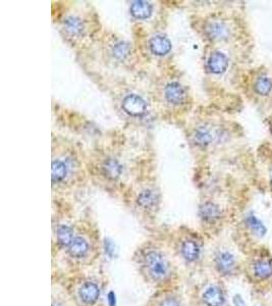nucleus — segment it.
Listing matches in <instances>:
<instances>
[{"label":"nucleus","mask_w":272,"mask_h":306,"mask_svg":"<svg viewBox=\"0 0 272 306\" xmlns=\"http://www.w3.org/2000/svg\"><path fill=\"white\" fill-rule=\"evenodd\" d=\"M179 253L187 263H195L200 258L201 247L196 240L187 238L179 244Z\"/></svg>","instance_id":"obj_4"},{"label":"nucleus","mask_w":272,"mask_h":306,"mask_svg":"<svg viewBox=\"0 0 272 306\" xmlns=\"http://www.w3.org/2000/svg\"><path fill=\"white\" fill-rule=\"evenodd\" d=\"M215 266L222 275H231L235 268V258L229 251H219L215 256Z\"/></svg>","instance_id":"obj_5"},{"label":"nucleus","mask_w":272,"mask_h":306,"mask_svg":"<svg viewBox=\"0 0 272 306\" xmlns=\"http://www.w3.org/2000/svg\"><path fill=\"white\" fill-rule=\"evenodd\" d=\"M52 306H58V305H55V304H54V303H53V304H52Z\"/></svg>","instance_id":"obj_26"},{"label":"nucleus","mask_w":272,"mask_h":306,"mask_svg":"<svg viewBox=\"0 0 272 306\" xmlns=\"http://www.w3.org/2000/svg\"><path fill=\"white\" fill-rule=\"evenodd\" d=\"M89 249H90L89 243L85 238L77 236L74 238L71 245L67 247V251H69L71 257L76 259H81L88 254Z\"/></svg>","instance_id":"obj_9"},{"label":"nucleus","mask_w":272,"mask_h":306,"mask_svg":"<svg viewBox=\"0 0 272 306\" xmlns=\"http://www.w3.org/2000/svg\"><path fill=\"white\" fill-rule=\"evenodd\" d=\"M164 94L168 102L173 104H181L186 99V90L179 83H169L164 90Z\"/></svg>","instance_id":"obj_8"},{"label":"nucleus","mask_w":272,"mask_h":306,"mask_svg":"<svg viewBox=\"0 0 272 306\" xmlns=\"http://www.w3.org/2000/svg\"><path fill=\"white\" fill-rule=\"evenodd\" d=\"M122 109L132 117H140L144 115L147 105L142 97L136 94H130L122 100Z\"/></svg>","instance_id":"obj_3"},{"label":"nucleus","mask_w":272,"mask_h":306,"mask_svg":"<svg viewBox=\"0 0 272 306\" xmlns=\"http://www.w3.org/2000/svg\"><path fill=\"white\" fill-rule=\"evenodd\" d=\"M130 11L134 18L144 20L149 18L152 15L153 7L149 2L139 0V1H134L132 3Z\"/></svg>","instance_id":"obj_14"},{"label":"nucleus","mask_w":272,"mask_h":306,"mask_svg":"<svg viewBox=\"0 0 272 306\" xmlns=\"http://www.w3.org/2000/svg\"><path fill=\"white\" fill-rule=\"evenodd\" d=\"M234 302H235V305H236V306H245L244 300H243L241 297H239V296L235 297Z\"/></svg>","instance_id":"obj_25"},{"label":"nucleus","mask_w":272,"mask_h":306,"mask_svg":"<svg viewBox=\"0 0 272 306\" xmlns=\"http://www.w3.org/2000/svg\"><path fill=\"white\" fill-rule=\"evenodd\" d=\"M67 174V168L61 161H54L52 163V182L58 183L62 181Z\"/></svg>","instance_id":"obj_21"},{"label":"nucleus","mask_w":272,"mask_h":306,"mask_svg":"<svg viewBox=\"0 0 272 306\" xmlns=\"http://www.w3.org/2000/svg\"><path fill=\"white\" fill-rule=\"evenodd\" d=\"M130 52H131V47H130V45L126 42L117 43L112 49L113 55H115L117 60H120V61L127 59Z\"/></svg>","instance_id":"obj_23"},{"label":"nucleus","mask_w":272,"mask_h":306,"mask_svg":"<svg viewBox=\"0 0 272 306\" xmlns=\"http://www.w3.org/2000/svg\"><path fill=\"white\" fill-rule=\"evenodd\" d=\"M65 30L73 36H80L84 32V24L81 19L77 17L66 18L64 21Z\"/></svg>","instance_id":"obj_18"},{"label":"nucleus","mask_w":272,"mask_h":306,"mask_svg":"<svg viewBox=\"0 0 272 306\" xmlns=\"http://www.w3.org/2000/svg\"><path fill=\"white\" fill-rule=\"evenodd\" d=\"M200 218L206 223H214L220 219L221 210L218 205L213 202L203 203L199 208Z\"/></svg>","instance_id":"obj_10"},{"label":"nucleus","mask_w":272,"mask_h":306,"mask_svg":"<svg viewBox=\"0 0 272 306\" xmlns=\"http://www.w3.org/2000/svg\"><path fill=\"white\" fill-rule=\"evenodd\" d=\"M150 49L156 55H165L172 49V42L163 35L154 36L150 40Z\"/></svg>","instance_id":"obj_12"},{"label":"nucleus","mask_w":272,"mask_h":306,"mask_svg":"<svg viewBox=\"0 0 272 306\" xmlns=\"http://www.w3.org/2000/svg\"><path fill=\"white\" fill-rule=\"evenodd\" d=\"M203 303L206 306H222L224 304V294L220 287L210 286L202 295Z\"/></svg>","instance_id":"obj_7"},{"label":"nucleus","mask_w":272,"mask_h":306,"mask_svg":"<svg viewBox=\"0 0 272 306\" xmlns=\"http://www.w3.org/2000/svg\"><path fill=\"white\" fill-rule=\"evenodd\" d=\"M206 35L213 40H222L228 38L230 31L228 26L221 21H210L207 24Z\"/></svg>","instance_id":"obj_11"},{"label":"nucleus","mask_w":272,"mask_h":306,"mask_svg":"<svg viewBox=\"0 0 272 306\" xmlns=\"http://www.w3.org/2000/svg\"><path fill=\"white\" fill-rule=\"evenodd\" d=\"M159 202V196L154 190H144L137 197L138 205L144 209H152Z\"/></svg>","instance_id":"obj_13"},{"label":"nucleus","mask_w":272,"mask_h":306,"mask_svg":"<svg viewBox=\"0 0 272 306\" xmlns=\"http://www.w3.org/2000/svg\"><path fill=\"white\" fill-rule=\"evenodd\" d=\"M195 140L201 146H207L212 141V134L207 128L200 127L195 133Z\"/></svg>","instance_id":"obj_22"},{"label":"nucleus","mask_w":272,"mask_h":306,"mask_svg":"<svg viewBox=\"0 0 272 306\" xmlns=\"http://www.w3.org/2000/svg\"><path fill=\"white\" fill-rule=\"evenodd\" d=\"M56 240L58 243L62 247H69L74 240V231L71 226L66 224H60L56 229Z\"/></svg>","instance_id":"obj_16"},{"label":"nucleus","mask_w":272,"mask_h":306,"mask_svg":"<svg viewBox=\"0 0 272 306\" xmlns=\"http://www.w3.org/2000/svg\"><path fill=\"white\" fill-rule=\"evenodd\" d=\"M253 273L256 278L260 280H266L272 277V260L260 259L257 260L253 266Z\"/></svg>","instance_id":"obj_15"},{"label":"nucleus","mask_w":272,"mask_h":306,"mask_svg":"<svg viewBox=\"0 0 272 306\" xmlns=\"http://www.w3.org/2000/svg\"><path fill=\"white\" fill-rule=\"evenodd\" d=\"M138 264L142 275L156 284L166 282L172 276V265L159 249H144L140 253Z\"/></svg>","instance_id":"obj_1"},{"label":"nucleus","mask_w":272,"mask_h":306,"mask_svg":"<svg viewBox=\"0 0 272 306\" xmlns=\"http://www.w3.org/2000/svg\"><path fill=\"white\" fill-rule=\"evenodd\" d=\"M255 92L260 96H267L272 91V81L267 76H260L254 83Z\"/></svg>","instance_id":"obj_17"},{"label":"nucleus","mask_w":272,"mask_h":306,"mask_svg":"<svg viewBox=\"0 0 272 306\" xmlns=\"http://www.w3.org/2000/svg\"><path fill=\"white\" fill-rule=\"evenodd\" d=\"M229 66V60L226 55L220 51H214L210 54L207 61L208 70L213 74H222Z\"/></svg>","instance_id":"obj_6"},{"label":"nucleus","mask_w":272,"mask_h":306,"mask_svg":"<svg viewBox=\"0 0 272 306\" xmlns=\"http://www.w3.org/2000/svg\"><path fill=\"white\" fill-rule=\"evenodd\" d=\"M152 306H181L179 299L173 293H162L155 297Z\"/></svg>","instance_id":"obj_19"},{"label":"nucleus","mask_w":272,"mask_h":306,"mask_svg":"<svg viewBox=\"0 0 272 306\" xmlns=\"http://www.w3.org/2000/svg\"><path fill=\"white\" fill-rule=\"evenodd\" d=\"M247 223H248V225L250 226V229H251L255 234H257V235H259V236H263V235H264L265 229H264L263 224H262L261 223H260L256 218H254L253 215H251V217L248 218Z\"/></svg>","instance_id":"obj_24"},{"label":"nucleus","mask_w":272,"mask_h":306,"mask_svg":"<svg viewBox=\"0 0 272 306\" xmlns=\"http://www.w3.org/2000/svg\"><path fill=\"white\" fill-rule=\"evenodd\" d=\"M101 290L94 282H84L78 289V297L85 305L95 304L100 297Z\"/></svg>","instance_id":"obj_2"},{"label":"nucleus","mask_w":272,"mask_h":306,"mask_svg":"<svg viewBox=\"0 0 272 306\" xmlns=\"http://www.w3.org/2000/svg\"><path fill=\"white\" fill-rule=\"evenodd\" d=\"M105 175L110 179H117L122 173V166L116 160H108L103 164Z\"/></svg>","instance_id":"obj_20"}]
</instances>
